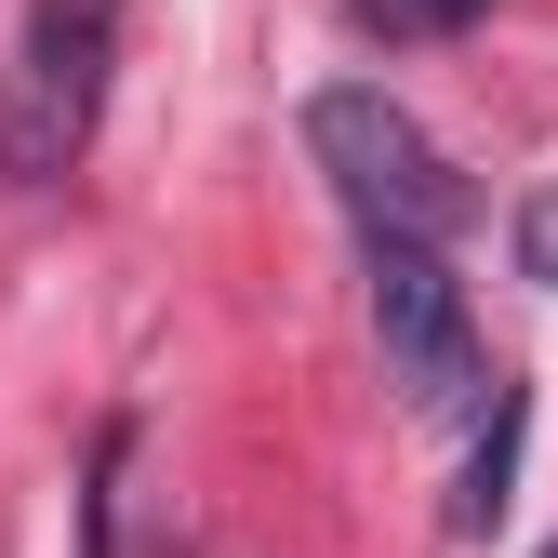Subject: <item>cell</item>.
Wrapping results in <instances>:
<instances>
[{"label": "cell", "mask_w": 558, "mask_h": 558, "mask_svg": "<svg viewBox=\"0 0 558 558\" xmlns=\"http://www.w3.org/2000/svg\"><path fill=\"white\" fill-rule=\"evenodd\" d=\"M306 147H319L332 199L360 214V240H452L465 227V173L426 147V120L399 94H373V81L306 94Z\"/></svg>", "instance_id": "2"}, {"label": "cell", "mask_w": 558, "mask_h": 558, "mask_svg": "<svg viewBox=\"0 0 558 558\" xmlns=\"http://www.w3.org/2000/svg\"><path fill=\"white\" fill-rule=\"evenodd\" d=\"M545 558H558V545H545Z\"/></svg>", "instance_id": "6"}, {"label": "cell", "mask_w": 558, "mask_h": 558, "mask_svg": "<svg viewBox=\"0 0 558 558\" xmlns=\"http://www.w3.org/2000/svg\"><path fill=\"white\" fill-rule=\"evenodd\" d=\"M519 266L558 293V186H532V199H519Z\"/></svg>", "instance_id": "5"}, {"label": "cell", "mask_w": 558, "mask_h": 558, "mask_svg": "<svg viewBox=\"0 0 558 558\" xmlns=\"http://www.w3.org/2000/svg\"><path fill=\"white\" fill-rule=\"evenodd\" d=\"M452 240H373V332H386V373L412 386V412H452L478 386V332L452 293Z\"/></svg>", "instance_id": "3"}, {"label": "cell", "mask_w": 558, "mask_h": 558, "mask_svg": "<svg viewBox=\"0 0 558 558\" xmlns=\"http://www.w3.org/2000/svg\"><path fill=\"white\" fill-rule=\"evenodd\" d=\"M107 66H120V0H27L14 27V81H0V186H66L107 120Z\"/></svg>", "instance_id": "1"}, {"label": "cell", "mask_w": 558, "mask_h": 558, "mask_svg": "<svg viewBox=\"0 0 558 558\" xmlns=\"http://www.w3.org/2000/svg\"><path fill=\"white\" fill-rule=\"evenodd\" d=\"M519 426H532V399L506 386V399H493V439H478V465H465V506H452V532H493V519H506V478H519Z\"/></svg>", "instance_id": "4"}]
</instances>
